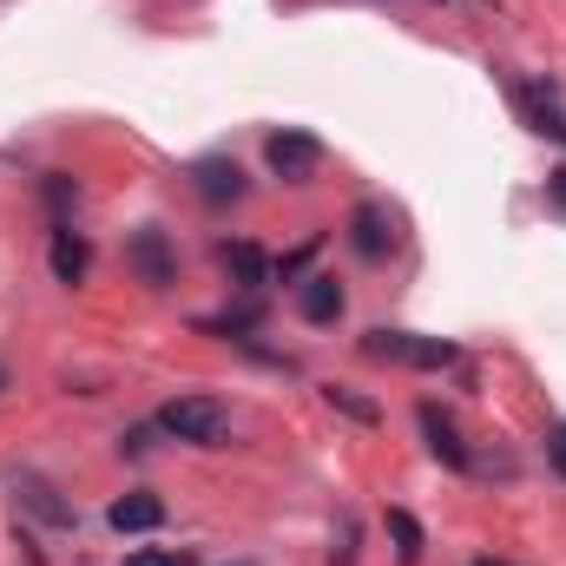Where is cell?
<instances>
[{
    "mask_svg": "<svg viewBox=\"0 0 566 566\" xmlns=\"http://www.w3.org/2000/svg\"><path fill=\"white\" fill-rule=\"evenodd\" d=\"M106 521H113V534H151V527L165 521V501H158V494H119V501L106 507Z\"/></svg>",
    "mask_w": 566,
    "mask_h": 566,
    "instance_id": "cell-7",
    "label": "cell"
},
{
    "mask_svg": "<svg viewBox=\"0 0 566 566\" xmlns=\"http://www.w3.org/2000/svg\"><path fill=\"white\" fill-rule=\"evenodd\" d=\"M0 382H7V376H0Z\"/></svg>",
    "mask_w": 566,
    "mask_h": 566,
    "instance_id": "cell-20",
    "label": "cell"
},
{
    "mask_svg": "<svg viewBox=\"0 0 566 566\" xmlns=\"http://www.w3.org/2000/svg\"><path fill=\"white\" fill-rule=\"evenodd\" d=\"M547 205H554V211L566 218V165L554 171V178H547Z\"/></svg>",
    "mask_w": 566,
    "mask_h": 566,
    "instance_id": "cell-18",
    "label": "cell"
},
{
    "mask_svg": "<svg viewBox=\"0 0 566 566\" xmlns=\"http://www.w3.org/2000/svg\"><path fill=\"white\" fill-rule=\"evenodd\" d=\"M547 454H554V474L566 481V422H554V428H547Z\"/></svg>",
    "mask_w": 566,
    "mask_h": 566,
    "instance_id": "cell-16",
    "label": "cell"
},
{
    "mask_svg": "<svg viewBox=\"0 0 566 566\" xmlns=\"http://www.w3.org/2000/svg\"><path fill=\"white\" fill-rule=\"evenodd\" d=\"M191 185H198L205 205H238V198H244V171H238L231 158H198V165H191Z\"/></svg>",
    "mask_w": 566,
    "mask_h": 566,
    "instance_id": "cell-5",
    "label": "cell"
},
{
    "mask_svg": "<svg viewBox=\"0 0 566 566\" xmlns=\"http://www.w3.org/2000/svg\"><path fill=\"white\" fill-rule=\"evenodd\" d=\"M416 416H422V434H428V448H434V461H448V468H468V441H461V428L448 422L434 402H422Z\"/></svg>",
    "mask_w": 566,
    "mask_h": 566,
    "instance_id": "cell-8",
    "label": "cell"
},
{
    "mask_svg": "<svg viewBox=\"0 0 566 566\" xmlns=\"http://www.w3.org/2000/svg\"><path fill=\"white\" fill-rule=\"evenodd\" d=\"M389 534H396V541H402V547H396V554H402V566H416V560H422V527H416V521H409V514H402V507H396V514H389Z\"/></svg>",
    "mask_w": 566,
    "mask_h": 566,
    "instance_id": "cell-14",
    "label": "cell"
},
{
    "mask_svg": "<svg viewBox=\"0 0 566 566\" xmlns=\"http://www.w3.org/2000/svg\"><path fill=\"white\" fill-rule=\"evenodd\" d=\"M218 258H224V271L238 277V290H264V283H271V264H264L258 244H224Z\"/></svg>",
    "mask_w": 566,
    "mask_h": 566,
    "instance_id": "cell-11",
    "label": "cell"
},
{
    "mask_svg": "<svg viewBox=\"0 0 566 566\" xmlns=\"http://www.w3.org/2000/svg\"><path fill=\"white\" fill-rule=\"evenodd\" d=\"M514 106H521V119L534 126V133H547V139H566V106L554 86H514Z\"/></svg>",
    "mask_w": 566,
    "mask_h": 566,
    "instance_id": "cell-4",
    "label": "cell"
},
{
    "mask_svg": "<svg viewBox=\"0 0 566 566\" xmlns=\"http://www.w3.org/2000/svg\"><path fill=\"white\" fill-rule=\"evenodd\" d=\"M20 488H27V507H40V514H46V521H60V527H66V521H73V507H60V501H53V488H46V481H33V474H20Z\"/></svg>",
    "mask_w": 566,
    "mask_h": 566,
    "instance_id": "cell-13",
    "label": "cell"
},
{
    "mask_svg": "<svg viewBox=\"0 0 566 566\" xmlns=\"http://www.w3.org/2000/svg\"><path fill=\"white\" fill-rule=\"evenodd\" d=\"M329 402H336L343 416H356V422H376V402H363V396H349V389H329Z\"/></svg>",
    "mask_w": 566,
    "mask_h": 566,
    "instance_id": "cell-15",
    "label": "cell"
},
{
    "mask_svg": "<svg viewBox=\"0 0 566 566\" xmlns=\"http://www.w3.org/2000/svg\"><path fill=\"white\" fill-rule=\"evenodd\" d=\"M264 158H271V171L277 178H290V185H303L316 165H323V145L310 139V133H271V145H264Z\"/></svg>",
    "mask_w": 566,
    "mask_h": 566,
    "instance_id": "cell-3",
    "label": "cell"
},
{
    "mask_svg": "<svg viewBox=\"0 0 566 566\" xmlns=\"http://www.w3.org/2000/svg\"><path fill=\"white\" fill-rule=\"evenodd\" d=\"M296 310H303V323H336V316H343L336 277H303L296 283Z\"/></svg>",
    "mask_w": 566,
    "mask_h": 566,
    "instance_id": "cell-9",
    "label": "cell"
},
{
    "mask_svg": "<svg viewBox=\"0 0 566 566\" xmlns=\"http://www.w3.org/2000/svg\"><path fill=\"white\" fill-rule=\"evenodd\" d=\"M158 428L178 434V441H191V448H224L231 441V409L211 402V396H178V402L158 409Z\"/></svg>",
    "mask_w": 566,
    "mask_h": 566,
    "instance_id": "cell-1",
    "label": "cell"
},
{
    "mask_svg": "<svg viewBox=\"0 0 566 566\" xmlns=\"http://www.w3.org/2000/svg\"><path fill=\"white\" fill-rule=\"evenodd\" d=\"M363 356L402 363V369H448V363H454V343H441V336H409V329H369V336H363Z\"/></svg>",
    "mask_w": 566,
    "mask_h": 566,
    "instance_id": "cell-2",
    "label": "cell"
},
{
    "mask_svg": "<svg viewBox=\"0 0 566 566\" xmlns=\"http://www.w3.org/2000/svg\"><path fill=\"white\" fill-rule=\"evenodd\" d=\"M126 566H191V554H133Z\"/></svg>",
    "mask_w": 566,
    "mask_h": 566,
    "instance_id": "cell-17",
    "label": "cell"
},
{
    "mask_svg": "<svg viewBox=\"0 0 566 566\" xmlns=\"http://www.w3.org/2000/svg\"><path fill=\"white\" fill-rule=\"evenodd\" d=\"M349 244H356V258H369V264H376V258L396 244V231H389V211H382V205H363V211L349 218Z\"/></svg>",
    "mask_w": 566,
    "mask_h": 566,
    "instance_id": "cell-6",
    "label": "cell"
},
{
    "mask_svg": "<svg viewBox=\"0 0 566 566\" xmlns=\"http://www.w3.org/2000/svg\"><path fill=\"white\" fill-rule=\"evenodd\" d=\"M474 566H507V560H474Z\"/></svg>",
    "mask_w": 566,
    "mask_h": 566,
    "instance_id": "cell-19",
    "label": "cell"
},
{
    "mask_svg": "<svg viewBox=\"0 0 566 566\" xmlns=\"http://www.w3.org/2000/svg\"><path fill=\"white\" fill-rule=\"evenodd\" d=\"M86 264H93L86 238H80L73 224H60V231H53V277H60V283H80V277H86Z\"/></svg>",
    "mask_w": 566,
    "mask_h": 566,
    "instance_id": "cell-10",
    "label": "cell"
},
{
    "mask_svg": "<svg viewBox=\"0 0 566 566\" xmlns=\"http://www.w3.org/2000/svg\"><path fill=\"white\" fill-rule=\"evenodd\" d=\"M133 264L145 283H171V251H165V231H139L133 238Z\"/></svg>",
    "mask_w": 566,
    "mask_h": 566,
    "instance_id": "cell-12",
    "label": "cell"
}]
</instances>
